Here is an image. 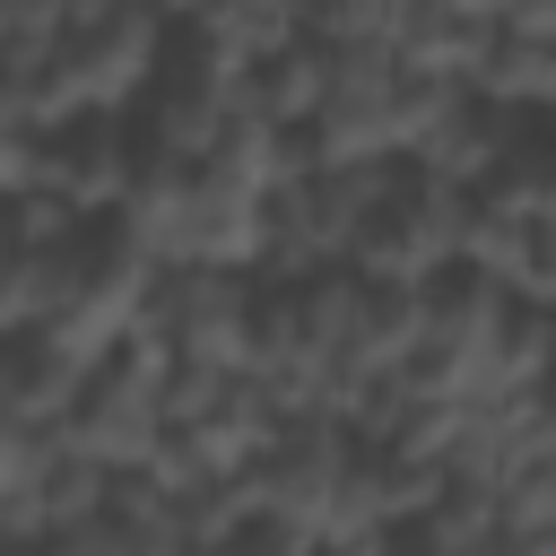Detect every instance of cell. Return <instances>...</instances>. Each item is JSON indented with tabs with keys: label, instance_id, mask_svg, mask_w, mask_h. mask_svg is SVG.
<instances>
[{
	"label": "cell",
	"instance_id": "6da1fadb",
	"mask_svg": "<svg viewBox=\"0 0 556 556\" xmlns=\"http://www.w3.org/2000/svg\"><path fill=\"white\" fill-rule=\"evenodd\" d=\"M156 252L139 243V226L122 208L104 217H78L61 243L35 252V287H26V321L70 339L78 356H104L122 330H139L148 313V287H156Z\"/></svg>",
	"mask_w": 556,
	"mask_h": 556
},
{
	"label": "cell",
	"instance_id": "e0dca14e",
	"mask_svg": "<svg viewBox=\"0 0 556 556\" xmlns=\"http://www.w3.org/2000/svg\"><path fill=\"white\" fill-rule=\"evenodd\" d=\"M0 556H35V547H26V539H9V530H0Z\"/></svg>",
	"mask_w": 556,
	"mask_h": 556
},
{
	"label": "cell",
	"instance_id": "8992f818",
	"mask_svg": "<svg viewBox=\"0 0 556 556\" xmlns=\"http://www.w3.org/2000/svg\"><path fill=\"white\" fill-rule=\"evenodd\" d=\"M165 408H174V365L148 330H122L104 356H87L70 408H61V434L104 460V469H139L165 434Z\"/></svg>",
	"mask_w": 556,
	"mask_h": 556
},
{
	"label": "cell",
	"instance_id": "5b68a950",
	"mask_svg": "<svg viewBox=\"0 0 556 556\" xmlns=\"http://www.w3.org/2000/svg\"><path fill=\"white\" fill-rule=\"evenodd\" d=\"M469 243H478L469 182H443V174L391 156L374 200H365V217H356V235H348V269L382 278V287H426L434 269L469 261Z\"/></svg>",
	"mask_w": 556,
	"mask_h": 556
},
{
	"label": "cell",
	"instance_id": "5bb4252c",
	"mask_svg": "<svg viewBox=\"0 0 556 556\" xmlns=\"http://www.w3.org/2000/svg\"><path fill=\"white\" fill-rule=\"evenodd\" d=\"M486 26H495V17H486L478 0H400L382 43H391L408 70H426V78H460V70L478 61Z\"/></svg>",
	"mask_w": 556,
	"mask_h": 556
},
{
	"label": "cell",
	"instance_id": "52a82bcc",
	"mask_svg": "<svg viewBox=\"0 0 556 556\" xmlns=\"http://www.w3.org/2000/svg\"><path fill=\"white\" fill-rule=\"evenodd\" d=\"M130 174H139V130L113 104H61V113H43L26 130V165H17V182L43 191V200H61L70 217L122 208Z\"/></svg>",
	"mask_w": 556,
	"mask_h": 556
},
{
	"label": "cell",
	"instance_id": "4fadbf2b",
	"mask_svg": "<svg viewBox=\"0 0 556 556\" xmlns=\"http://www.w3.org/2000/svg\"><path fill=\"white\" fill-rule=\"evenodd\" d=\"M469 261L521 295V304H556V208H513V217H478Z\"/></svg>",
	"mask_w": 556,
	"mask_h": 556
},
{
	"label": "cell",
	"instance_id": "7c38bea8",
	"mask_svg": "<svg viewBox=\"0 0 556 556\" xmlns=\"http://www.w3.org/2000/svg\"><path fill=\"white\" fill-rule=\"evenodd\" d=\"M460 87H478L486 104H504L521 122H556V43L530 35V26H513V17H495L486 43H478V61L460 70Z\"/></svg>",
	"mask_w": 556,
	"mask_h": 556
},
{
	"label": "cell",
	"instance_id": "ba28073f",
	"mask_svg": "<svg viewBox=\"0 0 556 556\" xmlns=\"http://www.w3.org/2000/svg\"><path fill=\"white\" fill-rule=\"evenodd\" d=\"M252 287H261V269L165 261V269H156V287H148L139 330L165 348V365H174V374L243 365V348H252Z\"/></svg>",
	"mask_w": 556,
	"mask_h": 556
},
{
	"label": "cell",
	"instance_id": "8fae6325",
	"mask_svg": "<svg viewBox=\"0 0 556 556\" xmlns=\"http://www.w3.org/2000/svg\"><path fill=\"white\" fill-rule=\"evenodd\" d=\"M78 374H87V356H78L70 339H52V330H35V321L0 330V417H17V426H61Z\"/></svg>",
	"mask_w": 556,
	"mask_h": 556
},
{
	"label": "cell",
	"instance_id": "9a60e30c",
	"mask_svg": "<svg viewBox=\"0 0 556 556\" xmlns=\"http://www.w3.org/2000/svg\"><path fill=\"white\" fill-rule=\"evenodd\" d=\"M495 513L521 521V530H539V539H556V452H547V443H530V452L504 460V478H495Z\"/></svg>",
	"mask_w": 556,
	"mask_h": 556
},
{
	"label": "cell",
	"instance_id": "2e32d148",
	"mask_svg": "<svg viewBox=\"0 0 556 556\" xmlns=\"http://www.w3.org/2000/svg\"><path fill=\"white\" fill-rule=\"evenodd\" d=\"M478 9H486V17H513V9H521V0H478Z\"/></svg>",
	"mask_w": 556,
	"mask_h": 556
},
{
	"label": "cell",
	"instance_id": "30bf717a",
	"mask_svg": "<svg viewBox=\"0 0 556 556\" xmlns=\"http://www.w3.org/2000/svg\"><path fill=\"white\" fill-rule=\"evenodd\" d=\"M513 130H521V113H504V104H486L478 87H460V78H452V87L434 96V113L417 122L408 165H426V174H443V182H478Z\"/></svg>",
	"mask_w": 556,
	"mask_h": 556
},
{
	"label": "cell",
	"instance_id": "3957f363",
	"mask_svg": "<svg viewBox=\"0 0 556 556\" xmlns=\"http://www.w3.org/2000/svg\"><path fill=\"white\" fill-rule=\"evenodd\" d=\"M252 208L261 191L226 174L208 148H139V174L122 191V217L156 261H217V269H252Z\"/></svg>",
	"mask_w": 556,
	"mask_h": 556
},
{
	"label": "cell",
	"instance_id": "277c9868",
	"mask_svg": "<svg viewBox=\"0 0 556 556\" xmlns=\"http://www.w3.org/2000/svg\"><path fill=\"white\" fill-rule=\"evenodd\" d=\"M443 87H452V78L408 70L391 43H339V52H330V78H321V104H313V122H304V139H313L321 165H391V156H408L417 122L434 113Z\"/></svg>",
	"mask_w": 556,
	"mask_h": 556
},
{
	"label": "cell",
	"instance_id": "7a4b0ae2",
	"mask_svg": "<svg viewBox=\"0 0 556 556\" xmlns=\"http://www.w3.org/2000/svg\"><path fill=\"white\" fill-rule=\"evenodd\" d=\"M165 0H52L43 35L17 52L26 61V87L43 113L61 104H113L130 113L148 70H156V43H165Z\"/></svg>",
	"mask_w": 556,
	"mask_h": 556
},
{
	"label": "cell",
	"instance_id": "9c48e42d",
	"mask_svg": "<svg viewBox=\"0 0 556 556\" xmlns=\"http://www.w3.org/2000/svg\"><path fill=\"white\" fill-rule=\"evenodd\" d=\"M321 78H330V43H313V35L252 43V52H235V113L269 122V130H304L321 104Z\"/></svg>",
	"mask_w": 556,
	"mask_h": 556
}]
</instances>
